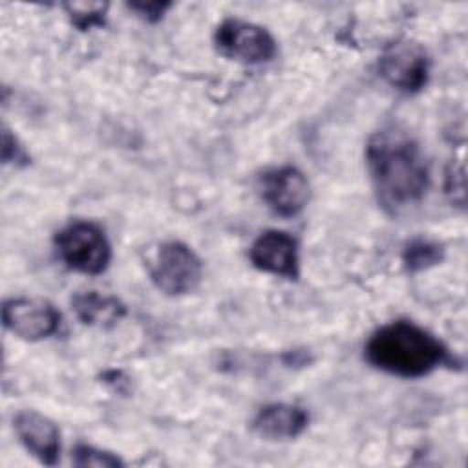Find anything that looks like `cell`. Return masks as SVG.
<instances>
[{
	"mask_svg": "<svg viewBox=\"0 0 468 468\" xmlns=\"http://www.w3.org/2000/svg\"><path fill=\"white\" fill-rule=\"evenodd\" d=\"M367 168L380 205L399 212L422 199L430 174L419 144L402 130L386 128L371 135Z\"/></svg>",
	"mask_w": 468,
	"mask_h": 468,
	"instance_id": "6da1fadb",
	"label": "cell"
},
{
	"mask_svg": "<svg viewBox=\"0 0 468 468\" xmlns=\"http://www.w3.org/2000/svg\"><path fill=\"white\" fill-rule=\"evenodd\" d=\"M366 358L377 369L415 378L448 362V351L422 327L399 320L371 335L366 344Z\"/></svg>",
	"mask_w": 468,
	"mask_h": 468,
	"instance_id": "7a4b0ae2",
	"label": "cell"
},
{
	"mask_svg": "<svg viewBox=\"0 0 468 468\" xmlns=\"http://www.w3.org/2000/svg\"><path fill=\"white\" fill-rule=\"evenodd\" d=\"M60 260L84 274H101L112 258L110 243L104 232L88 221H75L55 236Z\"/></svg>",
	"mask_w": 468,
	"mask_h": 468,
	"instance_id": "3957f363",
	"label": "cell"
},
{
	"mask_svg": "<svg viewBox=\"0 0 468 468\" xmlns=\"http://www.w3.org/2000/svg\"><path fill=\"white\" fill-rule=\"evenodd\" d=\"M203 265L197 254L181 241L163 243L150 267L154 285L168 296L192 292L201 282Z\"/></svg>",
	"mask_w": 468,
	"mask_h": 468,
	"instance_id": "277c9868",
	"label": "cell"
},
{
	"mask_svg": "<svg viewBox=\"0 0 468 468\" xmlns=\"http://www.w3.org/2000/svg\"><path fill=\"white\" fill-rule=\"evenodd\" d=\"M216 49L241 64H261L269 62L276 53L272 35L252 22L229 18L223 20L214 33Z\"/></svg>",
	"mask_w": 468,
	"mask_h": 468,
	"instance_id": "5b68a950",
	"label": "cell"
},
{
	"mask_svg": "<svg viewBox=\"0 0 468 468\" xmlns=\"http://www.w3.org/2000/svg\"><path fill=\"white\" fill-rule=\"evenodd\" d=\"M4 325L24 340H42L57 333L60 313L42 298H11L2 309Z\"/></svg>",
	"mask_w": 468,
	"mask_h": 468,
	"instance_id": "8992f818",
	"label": "cell"
},
{
	"mask_svg": "<svg viewBox=\"0 0 468 468\" xmlns=\"http://www.w3.org/2000/svg\"><path fill=\"white\" fill-rule=\"evenodd\" d=\"M378 71L393 88L415 93L428 82L430 62L426 51L419 44L397 42L380 57Z\"/></svg>",
	"mask_w": 468,
	"mask_h": 468,
	"instance_id": "52a82bcc",
	"label": "cell"
},
{
	"mask_svg": "<svg viewBox=\"0 0 468 468\" xmlns=\"http://www.w3.org/2000/svg\"><path fill=\"white\" fill-rule=\"evenodd\" d=\"M260 188L267 207L285 218L302 212L309 201L307 177L294 166H280L265 172L260 179Z\"/></svg>",
	"mask_w": 468,
	"mask_h": 468,
	"instance_id": "ba28073f",
	"label": "cell"
},
{
	"mask_svg": "<svg viewBox=\"0 0 468 468\" xmlns=\"http://www.w3.org/2000/svg\"><path fill=\"white\" fill-rule=\"evenodd\" d=\"M250 261L256 269L296 280L300 276L298 245L292 236L282 230H267L256 238L249 250Z\"/></svg>",
	"mask_w": 468,
	"mask_h": 468,
	"instance_id": "9c48e42d",
	"label": "cell"
},
{
	"mask_svg": "<svg viewBox=\"0 0 468 468\" xmlns=\"http://www.w3.org/2000/svg\"><path fill=\"white\" fill-rule=\"evenodd\" d=\"M13 424L27 452L44 464L53 466L57 463L60 452V431L49 417L33 410H24L16 413Z\"/></svg>",
	"mask_w": 468,
	"mask_h": 468,
	"instance_id": "30bf717a",
	"label": "cell"
},
{
	"mask_svg": "<svg viewBox=\"0 0 468 468\" xmlns=\"http://www.w3.org/2000/svg\"><path fill=\"white\" fill-rule=\"evenodd\" d=\"M309 422V415L303 408L285 402H274L261 408L254 420L252 430L269 441H285L298 437Z\"/></svg>",
	"mask_w": 468,
	"mask_h": 468,
	"instance_id": "8fae6325",
	"label": "cell"
},
{
	"mask_svg": "<svg viewBox=\"0 0 468 468\" xmlns=\"http://www.w3.org/2000/svg\"><path fill=\"white\" fill-rule=\"evenodd\" d=\"M71 305L82 324L101 329L113 327L126 314V307L121 300L97 291L75 294L71 298Z\"/></svg>",
	"mask_w": 468,
	"mask_h": 468,
	"instance_id": "7c38bea8",
	"label": "cell"
},
{
	"mask_svg": "<svg viewBox=\"0 0 468 468\" xmlns=\"http://www.w3.org/2000/svg\"><path fill=\"white\" fill-rule=\"evenodd\" d=\"M444 258L442 245L430 239H413L402 250V261L410 272L435 267Z\"/></svg>",
	"mask_w": 468,
	"mask_h": 468,
	"instance_id": "4fadbf2b",
	"label": "cell"
},
{
	"mask_svg": "<svg viewBox=\"0 0 468 468\" xmlns=\"http://www.w3.org/2000/svg\"><path fill=\"white\" fill-rule=\"evenodd\" d=\"M64 9L68 11L71 22L80 29H91L95 26L104 24V15L108 9V4H64Z\"/></svg>",
	"mask_w": 468,
	"mask_h": 468,
	"instance_id": "5bb4252c",
	"label": "cell"
},
{
	"mask_svg": "<svg viewBox=\"0 0 468 468\" xmlns=\"http://www.w3.org/2000/svg\"><path fill=\"white\" fill-rule=\"evenodd\" d=\"M73 463L77 466H102V468L122 466V461L117 455L110 452H102L93 446H86V444H80L75 448Z\"/></svg>",
	"mask_w": 468,
	"mask_h": 468,
	"instance_id": "9a60e30c",
	"label": "cell"
},
{
	"mask_svg": "<svg viewBox=\"0 0 468 468\" xmlns=\"http://www.w3.org/2000/svg\"><path fill=\"white\" fill-rule=\"evenodd\" d=\"M2 159H4V163H15V165H27L29 163V157L26 155L24 148L18 146L16 139L9 133V130H4Z\"/></svg>",
	"mask_w": 468,
	"mask_h": 468,
	"instance_id": "2e32d148",
	"label": "cell"
},
{
	"mask_svg": "<svg viewBox=\"0 0 468 468\" xmlns=\"http://www.w3.org/2000/svg\"><path fill=\"white\" fill-rule=\"evenodd\" d=\"M128 5L148 22H157L165 15V11L170 7L168 2H132Z\"/></svg>",
	"mask_w": 468,
	"mask_h": 468,
	"instance_id": "e0dca14e",
	"label": "cell"
}]
</instances>
